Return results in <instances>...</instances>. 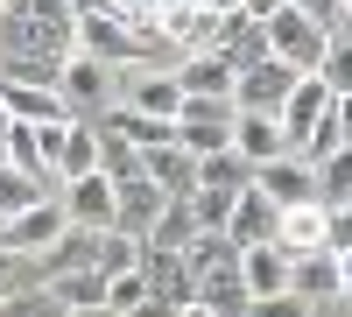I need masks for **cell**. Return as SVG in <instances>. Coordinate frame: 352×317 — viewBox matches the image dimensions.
Segmentation results:
<instances>
[{
  "label": "cell",
  "mask_w": 352,
  "mask_h": 317,
  "mask_svg": "<svg viewBox=\"0 0 352 317\" xmlns=\"http://www.w3.org/2000/svg\"><path fill=\"white\" fill-rule=\"evenodd\" d=\"M120 317H176V310H169V303H155V296H141V303H134V310H120Z\"/></svg>",
  "instance_id": "33"
},
{
  "label": "cell",
  "mask_w": 352,
  "mask_h": 317,
  "mask_svg": "<svg viewBox=\"0 0 352 317\" xmlns=\"http://www.w3.org/2000/svg\"><path fill=\"white\" fill-rule=\"evenodd\" d=\"M141 261V240L134 233H120V226H99V247H92V268L99 275H127Z\"/></svg>",
  "instance_id": "26"
},
{
  "label": "cell",
  "mask_w": 352,
  "mask_h": 317,
  "mask_svg": "<svg viewBox=\"0 0 352 317\" xmlns=\"http://www.w3.org/2000/svg\"><path fill=\"white\" fill-rule=\"evenodd\" d=\"M232 149L247 162H275V155H289V141L275 127V113H232Z\"/></svg>",
  "instance_id": "19"
},
{
  "label": "cell",
  "mask_w": 352,
  "mask_h": 317,
  "mask_svg": "<svg viewBox=\"0 0 352 317\" xmlns=\"http://www.w3.org/2000/svg\"><path fill=\"white\" fill-rule=\"evenodd\" d=\"M310 177H317V205L324 212L352 205V149H331L324 162H310Z\"/></svg>",
  "instance_id": "24"
},
{
  "label": "cell",
  "mask_w": 352,
  "mask_h": 317,
  "mask_svg": "<svg viewBox=\"0 0 352 317\" xmlns=\"http://www.w3.org/2000/svg\"><path fill=\"white\" fill-rule=\"evenodd\" d=\"M254 184V162L240 149H219V155H197V190H219V197H240Z\"/></svg>",
  "instance_id": "20"
},
{
  "label": "cell",
  "mask_w": 352,
  "mask_h": 317,
  "mask_svg": "<svg viewBox=\"0 0 352 317\" xmlns=\"http://www.w3.org/2000/svg\"><path fill=\"white\" fill-rule=\"evenodd\" d=\"M296 78H303V71L268 64V56H261V64H247L240 78H232V113H275V106H282V92H289Z\"/></svg>",
  "instance_id": "6"
},
{
  "label": "cell",
  "mask_w": 352,
  "mask_h": 317,
  "mask_svg": "<svg viewBox=\"0 0 352 317\" xmlns=\"http://www.w3.org/2000/svg\"><path fill=\"white\" fill-rule=\"evenodd\" d=\"M0 317H64V310H56L43 289H36V282H28V289H14V296H0Z\"/></svg>",
  "instance_id": "30"
},
{
  "label": "cell",
  "mask_w": 352,
  "mask_h": 317,
  "mask_svg": "<svg viewBox=\"0 0 352 317\" xmlns=\"http://www.w3.org/2000/svg\"><path fill=\"white\" fill-rule=\"evenodd\" d=\"M141 289H148L155 303H169V310H184L190 303V275H184V254H162V247H141Z\"/></svg>",
  "instance_id": "11"
},
{
  "label": "cell",
  "mask_w": 352,
  "mask_h": 317,
  "mask_svg": "<svg viewBox=\"0 0 352 317\" xmlns=\"http://www.w3.org/2000/svg\"><path fill=\"white\" fill-rule=\"evenodd\" d=\"M162 212V190L148 184V177H127V184H113V226H120V233H148V219Z\"/></svg>",
  "instance_id": "18"
},
{
  "label": "cell",
  "mask_w": 352,
  "mask_h": 317,
  "mask_svg": "<svg viewBox=\"0 0 352 317\" xmlns=\"http://www.w3.org/2000/svg\"><path fill=\"white\" fill-rule=\"evenodd\" d=\"M64 219L71 226H113V184L99 177V169H85V177H64Z\"/></svg>",
  "instance_id": "10"
},
{
  "label": "cell",
  "mask_w": 352,
  "mask_h": 317,
  "mask_svg": "<svg viewBox=\"0 0 352 317\" xmlns=\"http://www.w3.org/2000/svg\"><path fill=\"white\" fill-rule=\"evenodd\" d=\"M289 8H303L324 36H352V28H345V8H352V0H289Z\"/></svg>",
  "instance_id": "31"
},
{
  "label": "cell",
  "mask_w": 352,
  "mask_h": 317,
  "mask_svg": "<svg viewBox=\"0 0 352 317\" xmlns=\"http://www.w3.org/2000/svg\"><path fill=\"white\" fill-rule=\"evenodd\" d=\"M289 268H296V254H282L275 240L240 247V282H247V296H275V289H289Z\"/></svg>",
  "instance_id": "13"
},
{
  "label": "cell",
  "mask_w": 352,
  "mask_h": 317,
  "mask_svg": "<svg viewBox=\"0 0 352 317\" xmlns=\"http://www.w3.org/2000/svg\"><path fill=\"white\" fill-rule=\"evenodd\" d=\"M275 219H282V212H275L268 197H261V190L247 184L240 197H232V212H226V240H232V247H254V240H275Z\"/></svg>",
  "instance_id": "15"
},
{
  "label": "cell",
  "mask_w": 352,
  "mask_h": 317,
  "mask_svg": "<svg viewBox=\"0 0 352 317\" xmlns=\"http://www.w3.org/2000/svg\"><path fill=\"white\" fill-rule=\"evenodd\" d=\"M36 197H43V184H28L21 169H8V162H0V219H14L21 205H36Z\"/></svg>",
  "instance_id": "29"
},
{
  "label": "cell",
  "mask_w": 352,
  "mask_h": 317,
  "mask_svg": "<svg viewBox=\"0 0 352 317\" xmlns=\"http://www.w3.org/2000/svg\"><path fill=\"white\" fill-rule=\"evenodd\" d=\"M345 134H352V99H331V106H324V120H317V127L296 141V155H303V162H324L331 149H345Z\"/></svg>",
  "instance_id": "23"
},
{
  "label": "cell",
  "mask_w": 352,
  "mask_h": 317,
  "mask_svg": "<svg viewBox=\"0 0 352 317\" xmlns=\"http://www.w3.org/2000/svg\"><path fill=\"white\" fill-rule=\"evenodd\" d=\"M85 169H99V134L85 113H71L64 120V141H56V162H50V177L64 184V177H85Z\"/></svg>",
  "instance_id": "17"
},
{
  "label": "cell",
  "mask_w": 352,
  "mask_h": 317,
  "mask_svg": "<svg viewBox=\"0 0 352 317\" xmlns=\"http://www.w3.org/2000/svg\"><path fill=\"white\" fill-rule=\"evenodd\" d=\"M338 92H324V78H296V85H289V92H282V106H275V127H282V141H289V155H296V141L317 127V120H324V106H331Z\"/></svg>",
  "instance_id": "5"
},
{
  "label": "cell",
  "mask_w": 352,
  "mask_h": 317,
  "mask_svg": "<svg viewBox=\"0 0 352 317\" xmlns=\"http://www.w3.org/2000/svg\"><path fill=\"white\" fill-rule=\"evenodd\" d=\"M176 99H184V92H176V78L169 71H148V78H134V113H148V120H176Z\"/></svg>",
  "instance_id": "25"
},
{
  "label": "cell",
  "mask_w": 352,
  "mask_h": 317,
  "mask_svg": "<svg viewBox=\"0 0 352 317\" xmlns=\"http://www.w3.org/2000/svg\"><path fill=\"white\" fill-rule=\"evenodd\" d=\"M56 99H64L71 113H99L113 99V64H92V56H71L64 78H56Z\"/></svg>",
  "instance_id": "9"
},
{
  "label": "cell",
  "mask_w": 352,
  "mask_h": 317,
  "mask_svg": "<svg viewBox=\"0 0 352 317\" xmlns=\"http://www.w3.org/2000/svg\"><path fill=\"white\" fill-rule=\"evenodd\" d=\"M0 113L8 120H28V127H43V120H64V99L50 92V85H14V78H0Z\"/></svg>",
  "instance_id": "16"
},
{
  "label": "cell",
  "mask_w": 352,
  "mask_h": 317,
  "mask_svg": "<svg viewBox=\"0 0 352 317\" xmlns=\"http://www.w3.org/2000/svg\"><path fill=\"white\" fill-rule=\"evenodd\" d=\"M232 8H247V14L261 21V14H275V8H289V0H232Z\"/></svg>",
  "instance_id": "34"
},
{
  "label": "cell",
  "mask_w": 352,
  "mask_h": 317,
  "mask_svg": "<svg viewBox=\"0 0 352 317\" xmlns=\"http://www.w3.org/2000/svg\"><path fill=\"white\" fill-rule=\"evenodd\" d=\"M275 247L282 254H317L324 247V205H289L275 219Z\"/></svg>",
  "instance_id": "21"
},
{
  "label": "cell",
  "mask_w": 352,
  "mask_h": 317,
  "mask_svg": "<svg viewBox=\"0 0 352 317\" xmlns=\"http://www.w3.org/2000/svg\"><path fill=\"white\" fill-rule=\"evenodd\" d=\"M240 317H317V303H303L296 289H275V296H247Z\"/></svg>",
  "instance_id": "28"
},
{
  "label": "cell",
  "mask_w": 352,
  "mask_h": 317,
  "mask_svg": "<svg viewBox=\"0 0 352 317\" xmlns=\"http://www.w3.org/2000/svg\"><path fill=\"white\" fill-rule=\"evenodd\" d=\"M190 233H197V219H190V205H184V197H162V212L148 219V233H141V247H162V254H184V247H190Z\"/></svg>",
  "instance_id": "22"
},
{
  "label": "cell",
  "mask_w": 352,
  "mask_h": 317,
  "mask_svg": "<svg viewBox=\"0 0 352 317\" xmlns=\"http://www.w3.org/2000/svg\"><path fill=\"white\" fill-rule=\"evenodd\" d=\"M92 8H99V0H71V14H92Z\"/></svg>",
  "instance_id": "36"
},
{
  "label": "cell",
  "mask_w": 352,
  "mask_h": 317,
  "mask_svg": "<svg viewBox=\"0 0 352 317\" xmlns=\"http://www.w3.org/2000/svg\"><path fill=\"white\" fill-rule=\"evenodd\" d=\"M141 177H148L162 197H190V190H197V155H184L176 141H162V149H141Z\"/></svg>",
  "instance_id": "14"
},
{
  "label": "cell",
  "mask_w": 352,
  "mask_h": 317,
  "mask_svg": "<svg viewBox=\"0 0 352 317\" xmlns=\"http://www.w3.org/2000/svg\"><path fill=\"white\" fill-rule=\"evenodd\" d=\"M254 190L268 197L275 212H289V205H317V177H310V162H303V155L254 162Z\"/></svg>",
  "instance_id": "4"
},
{
  "label": "cell",
  "mask_w": 352,
  "mask_h": 317,
  "mask_svg": "<svg viewBox=\"0 0 352 317\" xmlns=\"http://www.w3.org/2000/svg\"><path fill=\"white\" fill-rule=\"evenodd\" d=\"M28 289V261H14V254H0V296Z\"/></svg>",
  "instance_id": "32"
},
{
  "label": "cell",
  "mask_w": 352,
  "mask_h": 317,
  "mask_svg": "<svg viewBox=\"0 0 352 317\" xmlns=\"http://www.w3.org/2000/svg\"><path fill=\"white\" fill-rule=\"evenodd\" d=\"M345 282H352V261H338V254H296V268H289V289H296L303 303H331L345 296Z\"/></svg>",
  "instance_id": "8"
},
{
  "label": "cell",
  "mask_w": 352,
  "mask_h": 317,
  "mask_svg": "<svg viewBox=\"0 0 352 317\" xmlns=\"http://www.w3.org/2000/svg\"><path fill=\"white\" fill-rule=\"evenodd\" d=\"M176 317H212V310H204V303H184V310H176Z\"/></svg>",
  "instance_id": "35"
},
{
  "label": "cell",
  "mask_w": 352,
  "mask_h": 317,
  "mask_svg": "<svg viewBox=\"0 0 352 317\" xmlns=\"http://www.w3.org/2000/svg\"><path fill=\"white\" fill-rule=\"evenodd\" d=\"M324 28H317L303 8H275L261 14V50H268V64H289V71H317V56H324Z\"/></svg>",
  "instance_id": "1"
},
{
  "label": "cell",
  "mask_w": 352,
  "mask_h": 317,
  "mask_svg": "<svg viewBox=\"0 0 352 317\" xmlns=\"http://www.w3.org/2000/svg\"><path fill=\"white\" fill-rule=\"evenodd\" d=\"M64 226H71V219H64V205L43 190L36 205H21L14 219H0V254H14V261H36V254H43L56 233H64Z\"/></svg>",
  "instance_id": "3"
},
{
  "label": "cell",
  "mask_w": 352,
  "mask_h": 317,
  "mask_svg": "<svg viewBox=\"0 0 352 317\" xmlns=\"http://www.w3.org/2000/svg\"><path fill=\"white\" fill-rule=\"evenodd\" d=\"M78 56H92V64H127L134 56V28L120 14H106V8L78 14Z\"/></svg>",
  "instance_id": "7"
},
{
  "label": "cell",
  "mask_w": 352,
  "mask_h": 317,
  "mask_svg": "<svg viewBox=\"0 0 352 317\" xmlns=\"http://www.w3.org/2000/svg\"><path fill=\"white\" fill-rule=\"evenodd\" d=\"M169 141L184 155H219L232 149V99H176V120H169Z\"/></svg>",
  "instance_id": "2"
},
{
  "label": "cell",
  "mask_w": 352,
  "mask_h": 317,
  "mask_svg": "<svg viewBox=\"0 0 352 317\" xmlns=\"http://www.w3.org/2000/svg\"><path fill=\"white\" fill-rule=\"evenodd\" d=\"M71 317H113V310H106V303H99V310H71Z\"/></svg>",
  "instance_id": "37"
},
{
  "label": "cell",
  "mask_w": 352,
  "mask_h": 317,
  "mask_svg": "<svg viewBox=\"0 0 352 317\" xmlns=\"http://www.w3.org/2000/svg\"><path fill=\"white\" fill-rule=\"evenodd\" d=\"M169 78H176V92H190V99H232V64L219 50H190Z\"/></svg>",
  "instance_id": "12"
},
{
  "label": "cell",
  "mask_w": 352,
  "mask_h": 317,
  "mask_svg": "<svg viewBox=\"0 0 352 317\" xmlns=\"http://www.w3.org/2000/svg\"><path fill=\"white\" fill-rule=\"evenodd\" d=\"M310 78H324V92L352 99V36H331V43H324V56H317V71H310Z\"/></svg>",
  "instance_id": "27"
}]
</instances>
